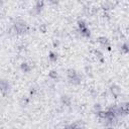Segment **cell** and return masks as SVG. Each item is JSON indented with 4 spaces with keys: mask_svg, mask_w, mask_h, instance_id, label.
Returning a JSON list of instances; mask_svg holds the SVG:
<instances>
[{
    "mask_svg": "<svg viewBox=\"0 0 129 129\" xmlns=\"http://www.w3.org/2000/svg\"><path fill=\"white\" fill-rule=\"evenodd\" d=\"M68 79L74 85H78L81 83V77L79 76V74L75 70H69L68 71Z\"/></svg>",
    "mask_w": 129,
    "mask_h": 129,
    "instance_id": "6da1fadb",
    "label": "cell"
},
{
    "mask_svg": "<svg viewBox=\"0 0 129 129\" xmlns=\"http://www.w3.org/2000/svg\"><path fill=\"white\" fill-rule=\"evenodd\" d=\"M14 28H15V31L17 33H24L25 31H27V25L22 20L16 21L15 24H14Z\"/></svg>",
    "mask_w": 129,
    "mask_h": 129,
    "instance_id": "7a4b0ae2",
    "label": "cell"
},
{
    "mask_svg": "<svg viewBox=\"0 0 129 129\" xmlns=\"http://www.w3.org/2000/svg\"><path fill=\"white\" fill-rule=\"evenodd\" d=\"M79 27H80V31L81 33L86 36V37H89L90 36V30L87 26V24L84 22V21H79Z\"/></svg>",
    "mask_w": 129,
    "mask_h": 129,
    "instance_id": "3957f363",
    "label": "cell"
},
{
    "mask_svg": "<svg viewBox=\"0 0 129 129\" xmlns=\"http://www.w3.org/2000/svg\"><path fill=\"white\" fill-rule=\"evenodd\" d=\"M0 91L4 95H6V94L9 93V91H10V85H9V83L7 81L0 80Z\"/></svg>",
    "mask_w": 129,
    "mask_h": 129,
    "instance_id": "277c9868",
    "label": "cell"
},
{
    "mask_svg": "<svg viewBox=\"0 0 129 129\" xmlns=\"http://www.w3.org/2000/svg\"><path fill=\"white\" fill-rule=\"evenodd\" d=\"M43 7V0H37L36 1V5H35V9L37 10V12H39Z\"/></svg>",
    "mask_w": 129,
    "mask_h": 129,
    "instance_id": "5b68a950",
    "label": "cell"
},
{
    "mask_svg": "<svg viewBox=\"0 0 129 129\" xmlns=\"http://www.w3.org/2000/svg\"><path fill=\"white\" fill-rule=\"evenodd\" d=\"M49 59H50V61H55L57 59V54L54 52H50L49 53Z\"/></svg>",
    "mask_w": 129,
    "mask_h": 129,
    "instance_id": "8992f818",
    "label": "cell"
},
{
    "mask_svg": "<svg viewBox=\"0 0 129 129\" xmlns=\"http://www.w3.org/2000/svg\"><path fill=\"white\" fill-rule=\"evenodd\" d=\"M21 69H22V71L25 72V73H27V72L30 71V67H29L27 63H22V64H21Z\"/></svg>",
    "mask_w": 129,
    "mask_h": 129,
    "instance_id": "52a82bcc",
    "label": "cell"
},
{
    "mask_svg": "<svg viewBox=\"0 0 129 129\" xmlns=\"http://www.w3.org/2000/svg\"><path fill=\"white\" fill-rule=\"evenodd\" d=\"M61 100H62V103H64L66 105H70V103H71V100H70V98L68 97V96H62V98H61Z\"/></svg>",
    "mask_w": 129,
    "mask_h": 129,
    "instance_id": "ba28073f",
    "label": "cell"
},
{
    "mask_svg": "<svg viewBox=\"0 0 129 129\" xmlns=\"http://www.w3.org/2000/svg\"><path fill=\"white\" fill-rule=\"evenodd\" d=\"M100 43H102V44H107L108 43V40H107V38H105V37H99V40H98Z\"/></svg>",
    "mask_w": 129,
    "mask_h": 129,
    "instance_id": "9c48e42d",
    "label": "cell"
},
{
    "mask_svg": "<svg viewBox=\"0 0 129 129\" xmlns=\"http://www.w3.org/2000/svg\"><path fill=\"white\" fill-rule=\"evenodd\" d=\"M49 77H50V78H53V79H56V78H57V73L54 72V71H51L50 74H49Z\"/></svg>",
    "mask_w": 129,
    "mask_h": 129,
    "instance_id": "30bf717a",
    "label": "cell"
},
{
    "mask_svg": "<svg viewBox=\"0 0 129 129\" xmlns=\"http://www.w3.org/2000/svg\"><path fill=\"white\" fill-rule=\"evenodd\" d=\"M123 47H124V51H125V52H127V51H128V49H127V44H126V43L124 44V46H123Z\"/></svg>",
    "mask_w": 129,
    "mask_h": 129,
    "instance_id": "8fae6325",
    "label": "cell"
},
{
    "mask_svg": "<svg viewBox=\"0 0 129 129\" xmlns=\"http://www.w3.org/2000/svg\"><path fill=\"white\" fill-rule=\"evenodd\" d=\"M50 3H53V4H55V3H57V0H48Z\"/></svg>",
    "mask_w": 129,
    "mask_h": 129,
    "instance_id": "7c38bea8",
    "label": "cell"
}]
</instances>
